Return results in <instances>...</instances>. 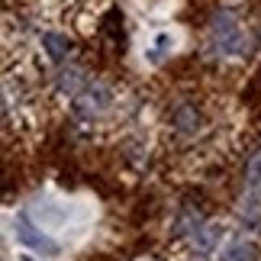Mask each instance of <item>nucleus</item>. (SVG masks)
I'll return each instance as SVG.
<instances>
[{
    "label": "nucleus",
    "instance_id": "nucleus-1",
    "mask_svg": "<svg viewBox=\"0 0 261 261\" xmlns=\"http://www.w3.org/2000/svg\"><path fill=\"white\" fill-rule=\"evenodd\" d=\"M242 42V33H239V23L232 13H216L213 23H210V42L206 48L213 55H226V52H239Z\"/></svg>",
    "mask_w": 261,
    "mask_h": 261
},
{
    "label": "nucleus",
    "instance_id": "nucleus-2",
    "mask_svg": "<svg viewBox=\"0 0 261 261\" xmlns=\"http://www.w3.org/2000/svg\"><path fill=\"white\" fill-rule=\"evenodd\" d=\"M110 103H113V90L107 84H90V87H84L81 94H77L74 113L77 116H100L103 110H110Z\"/></svg>",
    "mask_w": 261,
    "mask_h": 261
},
{
    "label": "nucleus",
    "instance_id": "nucleus-3",
    "mask_svg": "<svg viewBox=\"0 0 261 261\" xmlns=\"http://www.w3.org/2000/svg\"><path fill=\"white\" fill-rule=\"evenodd\" d=\"M16 239L23 242L26 248H33V252L39 255H58V242H52L45 232H39V229L29 223V216L26 213H19L16 216Z\"/></svg>",
    "mask_w": 261,
    "mask_h": 261
},
{
    "label": "nucleus",
    "instance_id": "nucleus-4",
    "mask_svg": "<svg viewBox=\"0 0 261 261\" xmlns=\"http://www.w3.org/2000/svg\"><path fill=\"white\" fill-rule=\"evenodd\" d=\"M200 123H203V119H200V110L194 103H187V100L171 110V126L177 129L180 136H194L200 129Z\"/></svg>",
    "mask_w": 261,
    "mask_h": 261
},
{
    "label": "nucleus",
    "instance_id": "nucleus-5",
    "mask_svg": "<svg viewBox=\"0 0 261 261\" xmlns=\"http://www.w3.org/2000/svg\"><path fill=\"white\" fill-rule=\"evenodd\" d=\"M200 229H203V210L184 203L174 219V236H197Z\"/></svg>",
    "mask_w": 261,
    "mask_h": 261
},
{
    "label": "nucleus",
    "instance_id": "nucleus-6",
    "mask_svg": "<svg viewBox=\"0 0 261 261\" xmlns=\"http://www.w3.org/2000/svg\"><path fill=\"white\" fill-rule=\"evenodd\" d=\"M42 48L48 52V58H52V62H65V58L71 55L74 42H71L68 36H62V33H45V36H42Z\"/></svg>",
    "mask_w": 261,
    "mask_h": 261
},
{
    "label": "nucleus",
    "instance_id": "nucleus-7",
    "mask_svg": "<svg viewBox=\"0 0 261 261\" xmlns=\"http://www.w3.org/2000/svg\"><path fill=\"white\" fill-rule=\"evenodd\" d=\"M219 236H223V226L219 223H210V226H203L200 232L194 236V245H197V252H213L216 248V242H219Z\"/></svg>",
    "mask_w": 261,
    "mask_h": 261
},
{
    "label": "nucleus",
    "instance_id": "nucleus-8",
    "mask_svg": "<svg viewBox=\"0 0 261 261\" xmlns=\"http://www.w3.org/2000/svg\"><path fill=\"white\" fill-rule=\"evenodd\" d=\"M81 87H84V74H81V68H68V71L58 74V90H62V94H77Z\"/></svg>",
    "mask_w": 261,
    "mask_h": 261
},
{
    "label": "nucleus",
    "instance_id": "nucleus-9",
    "mask_svg": "<svg viewBox=\"0 0 261 261\" xmlns=\"http://www.w3.org/2000/svg\"><path fill=\"white\" fill-rule=\"evenodd\" d=\"M258 258H261V252H258V245H252V242H239V245H232L223 255V261H258Z\"/></svg>",
    "mask_w": 261,
    "mask_h": 261
},
{
    "label": "nucleus",
    "instance_id": "nucleus-10",
    "mask_svg": "<svg viewBox=\"0 0 261 261\" xmlns=\"http://www.w3.org/2000/svg\"><path fill=\"white\" fill-rule=\"evenodd\" d=\"M245 180H248V187L261 184V152L252 155V162H248V168H245Z\"/></svg>",
    "mask_w": 261,
    "mask_h": 261
}]
</instances>
